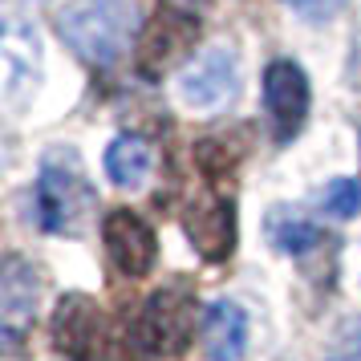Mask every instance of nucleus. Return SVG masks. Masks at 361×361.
Segmentation results:
<instances>
[{
	"label": "nucleus",
	"mask_w": 361,
	"mask_h": 361,
	"mask_svg": "<svg viewBox=\"0 0 361 361\" xmlns=\"http://www.w3.org/2000/svg\"><path fill=\"white\" fill-rule=\"evenodd\" d=\"M94 187L85 183L82 159L69 147H53L41 159V179H37V219L53 235H78V228L90 215Z\"/></svg>",
	"instance_id": "2"
},
{
	"label": "nucleus",
	"mask_w": 361,
	"mask_h": 361,
	"mask_svg": "<svg viewBox=\"0 0 361 361\" xmlns=\"http://www.w3.org/2000/svg\"><path fill=\"white\" fill-rule=\"evenodd\" d=\"M199 37V17L195 13H183V8H171L163 4L154 20L147 25V33L138 41V49H134V66L138 73L147 78V82H159L171 66H179L183 57L191 53Z\"/></svg>",
	"instance_id": "4"
},
{
	"label": "nucleus",
	"mask_w": 361,
	"mask_h": 361,
	"mask_svg": "<svg viewBox=\"0 0 361 361\" xmlns=\"http://www.w3.org/2000/svg\"><path fill=\"white\" fill-rule=\"evenodd\" d=\"M183 228L203 260L219 264L235 247V207H231V199L215 195V191H199L183 207Z\"/></svg>",
	"instance_id": "6"
},
{
	"label": "nucleus",
	"mask_w": 361,
	"mask_h": 361,
	"mask_svg": "<svg viewBox=\"0 0 361 361\" xmlns=\"http://www.w3.org/2000/svg\"><path fill=\"white\" fill-rule=\"evenodd\" d=\"M33 4H41V0H33Z\"/></svg>",
	"instance_id": "19"
},
{
	"label": "nucleus",
	"mask_w": 361,
	"mask_h": 361,
	"mask_svg": "<svg viewBox=\"0 0 361 361\" xmlns=\"http://www.w3.org/2000/svg\"><path fill=\"white\" fill-rule=\"evenodd\" d=\"M37 305H41V280L20 256H8L4 260V272H0V333H4V345H17L29 325L37 317Z\"/></svg>",
	"instance_id": "10"
},
{
	"label": "nucleus",
	"mask_w": 361,
	"mask_h": 361,
	"mask_svg": "<svg viewBox=\"0 0 361 361\" xmlns=\"http://www.w3.org/2000/svg\"><path fill=\"white\" fill-rule=\"evenodd\" d=\"M337 361H361V317L345 325L341 345H337Z\"/></svg>",
	"instance_id": "17"
},
{
	"label": "nucleus",
	"mask_w": 361,
	"mask_h": 361,
	"mask_svg": "<svg viewBox=\"0 0 361 361\" xmlns=\"http://www.w3.org/2000/svg\"><path fill=\"white\" fill-rule=\"evenodd\" d=\"M284 4L293 8L296 17L312 20V25H325V20H333L345 8V0H284Z\"/></svg>",
	"instance_id": "16"
},
{
	"label": "nucleus",
	"mask_w": 361,
	"mask_h": 361,
	"mask_svg": "<svg viewBox=\"0 0 361 361\" xmlns=\"http://www.w3.org/2000/svg\"><path fill=\"white\" fill-rule=\"evenodd\" d=\"M163 4H171V8H183V13H195L203 0H163Z\"/></svg>",
	"instance_id": "18"
},
{
	"label": "nucleus",
	"mask_w": 361,
	"mask_h": 361,
	"mask_svg": "<svg viewBox=\"0 0 361 361\" xmlns=\"http://www.w3.org/2000/svg\"><path fill=\"white\" fill-rule=\"evenodd\" d=\"M102 166H106V179L114 183V187L138 191L150 179V171H154V150H150V142L142 134H122V138H114L106 147Z\"/></svg>",
	"instance_id": "13"
},
{
	"label": "nucleus",
	"mask_w": 361,
	"mask_h": 361,
	"mask_svg": "<svg viewBox=\"0 0 361 361\" xmlns=\"http://www.w3.org/2000/svg\"><path fill=\"white\" fill-rule=\"evenodd\" d=\"M4 94H8V106L20 110V85L37 82V66H41V41H37V29L20 17L17 8H4Z\"/></svg>",
	"instance_id": "11"
},
{
	"label": "nucleus",
	"mask_w": 361,
	"mask_h": 361,
	"mask_svg": "<svg viewBox=\"0 0 361 361\" xmlns=\"http://www.w3.org/2000/svg\"><path fill=\"white\" fill-rule=\"evenodd\" d=\"M264 106L280 142L296 138L309 118V78L296 61H272L264 69Z\"/></svg>",
	"instance_id": "8"
},
{
	"label": "nucleus",
	"mask_w": 361,
	"mask_h": 361,
	"mask_svg": "<svg viewBox=\"0 0 361 361\" xmlns=\"http://www.w3.org/2000/svg\"><path fill=\"white\" fill-rule=\"evenodd\" d=\"M195 337V300L175 288H159L147 296L138 317V345L150 357H175Z\"/></svg>",
	"instance_id": "3"
},
{
	"label": "nucleus",
	"mask_w": 361,
	"mask_h": 361,
	"mask_svg": "<svg viewBox=\"0 0 361 361\" xmlns=\"http://www.w3.org/2000/svg\"><path fill=\"white\" fill-rule=\"evenodd\" d=\"M102 240H106V256L122 276H147L154 260H159V240L150 231L147 219H138L130 207H118L102 219Z\"/></svg>",
	"instance_id": "7"
},
{
	"label": "nucleus",
	"mask_w": 361,
	"mask_h": 361,
	"mask_svg": "<svg viewBox=\"0 0 361 361\" xmlns=\"http://www.w3.org/2000/svg\"><path fill=\"white\" fill-rule=\"evenodd\" d=\"M203 349L212 361H240L247 349V312L235 300H215L203 317Z\"/></svg>",
	"instance_id": "12"
},
{
	"label": "nucleus",
	"mask_w": 361,
	"mask_h": 361,
	"mask_svg": "<svg viewBox=\"0 0 361 361\" xmlns=\"http://www.w3.org/2000/svg\"><path fill=\"white\" fill-rule=\"evenodd\" d=\"M106 317L85 293L61 296V305L53 312V349L69 361H106Z\"/></svg>",
	"instance_id": "5"
},
{
	"label": "nucleus",
	"mask_w": 361,
	"mask_h": 361,
	"mask_svg": "<svg viewBox=\"0 0 361 361\" xmlns=\"http://www.w3.org/2000/svg\"><path fill=\"white\" fill-rule=\"evenodd\" d=\"M325 212L337 219H357L361 215V183L357 179H333L325 187Z\"/></svg>",
	"instance_id": "15"
},
{
	"label": "nucleus",
	"mask_w": 361,
	"mask_h": 361,
	"mask_svg": "<svg viewBox=\"0 0 361 361\" xmlns=\"http://www.w3.org/2000/svg\"><path fill=\"white\" fill-rule=\"evenodd\" d=\"M240 90V69H235V53L231 49H207L199 53L179 78V98L191 110H215Z\"/></svg>",
	"instance_id": "9"
},
{
	"label": "nucleus",
	"mask_w": 361,
	"mask_h": 361,
	"mask_svg": "<svg viewBox=\"0 0 361 361\" xmlns=\"http://www.w3.org/2000/svg\"><path fill=\"white\" fill-rule=\"evenodd\" d=\"M57 29L82 61L114 66L130 49V37L138 29V8L130 0H73L61 8Z\"/></svg>",
	"instance_id": "1"
},
{
	"label": "nucleus",
	"mask_w": 361,
	"mask_h": 361,
	"mask_svg": "<svg viewBox=\"0 0 361 361\" xmlns=\"http://www.w3.org/2000/svg\"><path fill=\"white\" fill-rule=\"evenodd\" d=\"M268 240L280 247V252H288V256H305L309 247L321 244V231L312 219H305L300 212L293 207H276V212L268 215Z\"/></svg>",
	"instance_id": "14"
}]
</instances>
